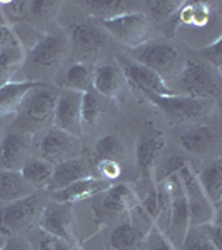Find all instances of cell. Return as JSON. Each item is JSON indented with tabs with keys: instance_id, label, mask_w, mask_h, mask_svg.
Masks as SVG:
<instances>
[{
	"instance_id": "cell-1",
	"label": "cell",
	"mask_w": 222,
	"mask_h": 250,
	"mask_svg": "<svg viewBox=\"0 0 222 250\" xmlns=\"http://www.w3.org/2000/svg\"><path fill=\"white\" fill-rule=\"evenodd\" d=\"M59 88L55 85L39 82L30 88L23 97L19 110L15 112V120L12 128L17 134H37L40 130H47L54 122V110L57 102Z\"/></svg>"
},
{
	"instance_id": "cell-2",
	"label": "cell",
	"mask_w": 222,
	"mask_h": 250,
	"mask_svg": "<svg viewBox=\"0 0 222 250\" xmlns=\"http://www.w3.org/2000/svg\"><path fill=\"white\" fill-rule=\"evenodd\" d=\"M47 200L45 190H35L19 200L0 204V235L19 237L29 232L39 224Z\"/></svg>"
},
{
	"instance_id": "cell-3",
	"label": "cell",
	"mask_w": 222,
	"mask_h": 250,
	"mask_svg": "<svg viewBox=\"0 0 222 250\" xmlns=\"http://www.w3.org/2000/svg\"><path fill=\"white\" fill-rule=\"evenodd\" d=\"M145 100L160 112L169 124L180 125L189 122H197L209 117L216 110V104L211 99H194L182 94L171 95H155V94H140Z\"/></svg>"
},
{
	"instance_id": "cell-4",
	"label": "cell",
	"mask_w": 222,
	"mask_h": 250,
	"mask_svg": "<svg viewBox=\"0 0 222 250\" xmlns=\"http://www.w3.org/2000/svg\"><path fill=\"white\" fill-rule=\"evenodd\" d=\"M137 202L135 190L131 184H112L106 190L92 197V208L97 224L114 227L127 219L131 208Z\"/></svg>"
},
{
	"instance_id": "cell-5",
	"label": "cell",
	"mask_w": 222,
	"mask_h": 250,
	"mask_svg": "<svg viewBox=\"0 0 222 250\" xmlns=\"http://www.w3.org/2000/svg\"><path fill=\"white\" fill-rule=\"evenodd\" d=\"M179 85L182 95L194 99H217L221 95V72L205 63L202 59H187L180 68Z\"/></svg>"
},
{
	"instance_id": "cell-6",
	"label": "cell",
	"mask_w": 222,
	"mask_h": 250,
	"mask_svg": "<svg viewBox=\"0 0 222 250\" xmlns=\"http://www.w3.org/2000/svg\"><path fill=\"white\" fill-rule=\"evenodd\" d=\"M104 30L126 47L137 48L149 42L152 35V22L144 10L120 15V17L99 22Z\"/></svg>"
},
{
	"instance_id": "cell-7",
	"label": "cell",
	"mask_w": 222,
	"mask_h": 250,
	"mask_svg": "<svg viewBox=\"0 0 222 250\" xmlns=\"http://www.w3.org/2000/svg\"><path fill=\"white\" fill-rule=\"evenodd\" d=\"M177 175L182 184L185 200H187L189 208V225L191 227H199V225L209 224L214 219H219L221 210L217 212L205 197L204 190L200 188L199 182H197L196 172L191 168V165L184 164L182 167L177 170Z\"/></svg>"
},
{
	"instance_id": "cell-8",
	"label": "cell",
	"mask_w": 222,
	"mask_h": 250,
	"mask_svg": "<svg viewBox=\"0 0 222 250\" xmlns=\"http://www.w3.org/2000/svg\"><path fill=\"white\" fill-rule=\"evenodd\" d=\"M129 59L149 67L164 79L165 75L174 74V70L180 62V52L171 42L151 39L140 47L132 48Z\"/></svg>"
},
{
	"instance_id": "cell-9",
	"label": "cell",
	"mask_w": 222,
	"mask_h": 250,
	"mask_svg": "<svg viewBox=\"0 0 222 250\" xmlns=\"http://www.w3.org/2000/svg\"><path fill=\"white\" fill-rule=\"evenodd\" d=\"M39 227L44 233L68 244H77V220L72 205L59 204L48 199L39 219Z\"/></svg>"
},
{
	"instance_id": "cell-10",
	"label": "cell",
	"mask_w": 222,
	"mask_h": 250,
	"mask_svg": "<svg viewBox=\"0 0 222 250\" xmlns=\"http://www.w3.org/2000/svg\"><path fill=\"white\" fill-rule=\"evenodd\" d=\"M171 192V202H169V215H167V229H165V237L176 245L177 249L182 244L185 233L189 230V208L187 200H185V193L180 184L179 175L172 173L165 179Z\"/></svg>"
},
{
	"instance_id": "cell-11",
	"label": "cell",
	"mask_w": 222,
	"mask_h": 250,
	"mask_svg": "<svg viewBox=\"0 0 222 250\" xmlns=\"http://www.w3.org/2000/svg\"><path fill=\"white\" fill-rule=\"evenodd\" d=\"M165 147V137L152 122L145 127L135 144V164L139 179H154V170Z\"/></svg>"
},
{
	"instance_id": "cell-12",
	"label": "cell",
	"mask_w": 222,
	"mask_h": 250,
	"mask_svg": "<svg viewBox=\"0 0 222 250\" xmlns=\"http://www.w3.org/2000/svg\"><path fill=\"white\" fill-rule=\"evenodd\" d=\"M39 154V159L52 165H57L64 160H70L82 155V142L79 137L50 127L40 139Z\"/></svg>"
},
{
	"instance_id": "cell-13",
	"label": "cell",
	"mask_w": 222,
	"mask_h": 250,
	"mask_svg": "<svg viewBox=\"0 0 222 250\" xmlns=\"http://www.w3.org/2000/svg\"><path fill=\"white\" fill-rule=\"evenodd\" d=\"M82 95L84 94L70 90V88H59L52 127L80 139V134L84 130L82 114H80V110H82Z\"/></svg>"
},
{
	"instance_id": "cell-14",
	"label": "cell",
	"mask_w": 222,
	"mask_h": 250,
	"mask_svg": "<svg viewBox=\"0 0 222 250\" xmlns=\"http://www.w3.org/2000/svg\"><path fill=\"white\" fill-rule=\"evenodd\" d=\"M119 65L122 68L124 79L139 94H155V95L176 94L157 72L151 70V68L142 65V63H137L132 59H120Z\"/></svg>"
},
{
	"instance_id": "cell-15",
	"label": "cell",
	"mask_w": 222,
	"mask_h": 250,
	"mask_svg": "<svg viewBox=\"0 0 222 250\" xmlns=\"http://www.w3.org/2000/svg\"><path fill=\"white\" fill-rule=\"evenodd\" d=\"M70 52V40L64 34H45L27 50V60L39 67H55Z\"/></svg>"
},
{
	"instance_id": "cell-16",
	"label": "cell",
	"mask_w": 222,
	"mask_h": 250,
	"mask_svg": "<svg viewBox=\"0 0 222 250\" xmlns=\"http://www.w3.org/2000/svg\"><path fill=\"white\" fill-rule=\"evenodd\" d=\"M94 170H95V165H92L90 160L82 155L70 160H64V162L54 165L50 182H48L45 192L59 190V188L67 187V185L77 182V180L95 177Z\"/></svg>"
},
{
	"instance_id": "cell-17",
	"label": "cell",
	"mask_w": 222,
	"mask_h": 250,
	"mask_svg": "<svg viewBox=\"0 0 222 250\" xmlns=\"http://www.w3.org/2000/svg\"><path fill=\"white\" fill-rule=\"evenodd\" d=\"M111 185H112L111 182H106V180L99 179V177H90V179L77 180V182L67 185V187L59 188V190L47 192V195L54 202L72 205L75 202H80V200L92 199L94 195L106 190Z\"/></svg>"
},
{
	"instance_id": "cell-18",
	"label": "cell",
	"mask_w": 222,
	"mask_h": 250,
	"mask_svg": "<svg viewBox=\"0 0 222 250\" xmlns=\"http://www.w3.org/2000/svg\"><path fill=\"white\" fill-rule=\"evenodd\" d=\"M124 74L122 68L117 62H106L94 67V90L104 99H115L122 92L124 87Z\"/></svg>"
},
{
	"instance_id": "cell-19",
	"label": "cell",
	"mask_w": 222,
	"mask_h": 250,
	"mask_svg": "<svg viewBox=\"0 0 222 250\" xmlns=\"http://www.w3.org/2000/svg\"><path fill=\"white\" fill-rule=\"evenodd\" d=\"M27 160H29V137L17 132L3 137L0 142V162L3 168L19 172Z\"/></svg>"
},
{
	"instance_id": "cell-20",
	"label": "cell",
	"mask_w": 222,
	"mask_h": 250,
	"mask_svg": "<svg viewBox=\"0 0 222 250\" xmlns=\"http://www.w3.org/2000/svg\"><path fill=\"white\" fill-rule=\"evenodd\" d=\"M68 40L77 45L82 52H97L106 45V34L95 20L79 22L68 29Z\"/></svg>"
},
{
	"instance_id": "cell-21",
	"label": "cell",
	"mask_w": 222,
	"mask_h": 250,
	"mask_svg": "<svg viewBox=\"0 0 222 250\" xmlns=\"http://www.w3.org/2000/svg\"><path fill=\"white\" fill-rule=\"evenodd\" d=\"M80 5L92 17L102 22V20H111L120 15L142 10L144 3L134 2V0H90V2H82Z\"/></svg>"
},
{
	"instance_id": "cell-22",
	"label": "cell",
	"mask_w": 222,
	"mask_h": 250,
	"mask_svg": "<svg viewBox=\"0 0 222 250\" xmlns=\"http://www.w3.org/2000/svg\"><path fill=\"white\" fill-rule=\"evenodd\" d=\"M197 182H199L200 188L204 190L205 197L209 199V202L212 204V207L217 212L221 210L222 205V160L221 157H216L209 165L196 173Z\"/></svg>"
},
{
	"instance_id": "cell-23",
	"label": "cell",
	"mask_w": 222,
	"mask_h": 250,
	"mask_svg": "<svg viewBox=\"0 0 222 250\" xmlns=\"http://www.w3.org/2000/svg\"><path fill=\"white\" fill-rule=\"evenodd\" d=\"M217 144V134L207 125H196L180 137V147L192 155H204Z\"/></svg>"
},
{
	"instance_id": "cell-24",
	"label": "cell",
	"mask_w": 222,
	"mask_h": 250,
	"mask_svg": "<svg viewBox=\"0 0 222 250\" xmlns=\"http://www.w3.org/2000/svg\"><path fill=\"white\" fill-rule=\"evenodd\" d=\"M37 83L39 82H35V80H19V82L3 83L0 87V119L5 115L15 114L25 94Z\"/></svg>"
},
{
	"instance_id": "cell-25",
	"label": "cell",
	"mask_w": 222,
	"mask_h": 250,
	"mask_svg": "<svg viewBox=\"0 0 222 250\" xmlns=\"http://www.w3.org/2000/svg\"><path fill=\"white\" fill-rule=\"evenodd\" d=\"M145 235L137 227L132 225V222L126 219L120 224L112 227L109 235V245L112 250H131L142 247V240Z\"/></svg>"
},
{
	"instance_id": "cell-26",
	"label": "cell",
	"mask_w": 222,
	"mask_h": 250,
	"mask_svg": "<svg viewBox=\"0 0 222 250\" xmlns=\"http://www.w3.org/2000/svg\"><path fill=\"white\" fill-rule=\"evenodd\" d=\"M32 192L35 190L22 179L20 172H14V170L0 172V204L19 200Z\"/></svg>"
},
{
	"instance_id": "cell-27",
	"label": "cell",
	"mask_w": 222,
	"mask_h": 250,
	"mask_svg": "<svg viewBox=\"0 0 222 250\" xmlns=\"http://www.w3.org/2000/svg\"><path fill=\"white\" fill-rule=\"evenodd\" d=\"M92 79H94V67H90L86 62H75L66 70L60 88H70V90L80 92V94H87V92L94 90Z\"/></svg>"
},
{
	"instance_id": "cell-28",
	"label": "cell",
	"mask_w": 222,
	"mask_h": 250,
	"mask_svg": "<svg viewBox=\"0 0 222 250\" xmlns=\"http://www.w3.org/2000/svg\"><path fill=\"white\" fill-rule=\"evenodd\" d=\"M54 165L42 159H29L20 168V175L34 190H45L50 182Z\"/></svg>"
},
{
	"instance_id": "cell-29",
	"label": "cell",
	"mask_w": 222,
	"mask_h": 250,
	"mask_svg": "<svg viewBox=\"0 0 222 250\" xmlns=\"http://www.w3.org/2000/svg\"><path fill=\"white\" fill-rule=\"evenodd\" d=\"M107 112V99L99 95L95 90L87 92L82 95V128L94 127L102 119V115Z\"/></svg>"
},
{
	"instance_id": "cell-30",
	"label": "cell",
	"mask_w": 222,
	"mask_h": 250,
	"mask_svg": "<svg viewBox=\"0 0 222 250\" xmlns=\"http://www.w3.org/2000/svg\"><path fill=\"white\" fill-rule=\"evenodd\" d=\"M124 157V144L115 135H106L95 144L94 160L102 162V160H115L119 162Z\"/></svg>"
},
{
	"instance_id": "cell-31",
	"label": "cell",
	"mask_w": 222,
	"mask_h": 250,
	"mask_svg": "<svg viewBox=\"0 0 222 250\" xmlns=\"http://www.w3.org/2000/svg\"><path fill=\"white\" fill-rule=\"evenodd\" d=\"M184 2H179V0H160V2H149L145 3L147 5V10H144L147 14V17L151 19V22H159L162 25L164 22H167L172 15L176 14L177 10L180 9Z\"/></svg>"
},
{
	"instance_id": "cell-32",
	"label": "cell",
	"mask_w": 222,
	"mask_h": 250,
	"mask_svg": "<svg viewBox=\"0 0 222 250\" xmlns=\"http://www.w3.org/2000/svg\"><path fill=\"white\" fill-rule=\"evenodd\" d=\"M179 250H219L204 235L200 227H189Z\"/></svg>"
},
{
	"instance_id": "cell-33",
	"label": "cell",
	"mask_w": 222,
	"mask_h": 250,
	"mask_svg": "<svg viewBox=\"0 0 222 250\" xmlns=\"http://www.w3.org/2000/svg\"><path fill=\"white\" fill-rule=\"evenodd\" d=\"M142 250H179L165 237V233L157 225L151 229V232L142 240Z\"/></svg>"
},
{
	"instance_id": "cell-34",
	"label": "cell",
	"mask_w": 222,
	"mask_h": 250,
	"mask_svg": "<svg viewBox=\"0 0 222 250\" xmlns=\"http://www.w3.org/2000/svg\"><path fill=\"white\" fill-rule=\"evenodd\" d=\"M3 14H5L7 20H9V25L14 27L15 23H22V20H25V17L29 15V2H0Z\"/></svg>"
},
{
	"instance_id": "cell-35",
	"label": "cell",
	"mask_w": 222,
	"mask_h": 250,
	"mask_svg": "<svg viewBox=\"0 0 222 250\" xmlns=\"http://www.w3.org/2000/svg\"><path fill=\"white\" fill-rule=\"evenodd\" d=\"M62 7L60 2H54V0H37V2H29V15L35 19H52L57 15L59 9Z\"/></svg>"
},
{
	"instance_id": "cell-36",
	"label": "cell",
	"mask_w": 222,
	"mask_h": 250,
	"mask_svg": "<svg viewBox=\"0 0 222 250\" xmlns=\"http://www.w3.org/2000/svg\"><path fill=\"white\" fill-rule=\"evenodd\" d=\"M199 54L205 63H209L216 70L221 72L222 68V47H221V37H217L214 42L205 43L204 47L199 48Z\"/></svg>"
},
{
	"instance_id": "cell-37",
	"label": "cell",
	"mask_w": 222,
	"mask_h": 250,
	"mask_svg": "<svg viewBox=\"0 0 222 250\" xmlns=\"http://www.w3.org/2000/svg\"><path fill=\"white\" fill-rule=\"evenodd\" d=\"M95 170L100 175L99 179L112 184L115 179L120 177L122 167H120V162H115V160H102V162H95Z\"/></svg>"
},
{
	"instance_id": "cell-38",
	"label": "cell",
	"mask_w": 222,
	"mask_h": 250,
	"mask_svg": "<svg viewBox=\"0 0 222 250\" xmlns=\"http://www.w3.org/2000/svg\"><path fill=\"white\" fill-rule=\"evenodd\" d=\"M37 250H80V249L77 247V244H68V242L55 239V237H50L42 232Z\"/></svg>"
},
{
	"instance_id": "cell-39",
	"label": "cell",
	"mask_w": 222,
	"mask_h": 250,
	"mask_svg": "<svg viewBox=\"0 0 222 250\" xmlns=\"http://www.w3.org/2000/svg\"><path fill=\"white\" fill-rule=\"evenodd\" d=\"M7 25H9V20H7L5 14H3V10H2V7H0V27H7Z\"/></svg>"
},
{
	"instance_id": "cell-40",
	"label": "cell",
	"mask_w": 222,
	"mask_h": 250,
	"mask_svg": "<svg viewBox=\"0 0 222 250\" xmlns=\"http://www.w3.org/2000/svg\"><path fill=\"white\" fill-rule=\"evenodd\" d=\"M131 250H142V247H139V249H131Z\"/></svg>"
}]
</instances>
